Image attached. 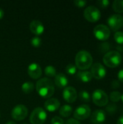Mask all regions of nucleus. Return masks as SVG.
Listing matches in <instances>:
<instances>
[{
  "label": "nucleus",
  "mask_w": 123,
  "mask_h": 124,
  "mask_svg": "<svg viewBox=\"0 0 123 124\" xmlns=\"http://www.w3.org/2000/svg\"><path fill=\"white\" fill-rule=\"evenodd\" d=\"M28 73L29 76L32 78L33 79H38L41 76L42 70H41V66L38 63L33 62L28 65Z\"/></svg>",
  "instance_id": "obj_13"
},
{
  "label": "nucleus",
  "mask_w": 123,
  "mask_h": 124,
  "mask_svg": "<svg viewBox=\"0 0 123 124\" xmlns=\"http://www.w3.org/2000/svg\"><path fill=\"white\" fill-rule=\"evenodd\" d=\"M87 1H84V0H75L74 1V4L76 7H83L86 6Z\"/></svg>",
  "instance_id": "obj_31"
},
{
  "label": "nucleus",
  "mask_w": 123,
  "mask_h": 124,
  "mask_svg": "<svg viewBox=\"0 0 123 124\" xmlns=\"http://www.w3.org/2000/svg\"><path fill=\"white\" fill-rule=\"evenodd\" d=\"M6 124H16V123L14 122V121H8Z\"/></svg>",
  "instance_id": "obj_37"
},
{
  "label": "nucleus",
  "mask_w": 123,
  "mask_h": 124,
  "mask_svg": "<svg viewBox=\"0 0 123 124\" xmlns=\"http://www.w3.org/2000/svg\"><path fill=\"white\" fill-rule=\"evenodd\" d=\"M84 17L91 23L97 22L101 17L100 10L95 6H88L86 7L83 12Z\"/></svg>",
  "instance_id": "obj_6"
},
{
  "label": "nucleus",
  "mask_w": 123,
  "mask_h": 124,
  "mask_svg": "<svg viewBox=\"0 0 123 124\" xmlns=\"http://www.w3.org/2000/svg\"><path fill=\"white\" fill-rule=\"evenodd\" d=\"M47 118L46 112L41 108H35L30 116L31 124H43Z\"/></svg>",
  "instance_id": "obj_4"
},
{
  "label": "nucleus",
  "mask_w": 123,
  "mask_h": 124,
  "mask_svg": "<svg viewBox=\"0 0 123 124\" xmlns=\"http://www.w3.org/2000/svg\"><path fill=\"white\" fill-rule=\"evenodd\" d=\"M30 43H31V44H32L33 46L38 48V47H39L41 45L42 41H41V39L38 36H35V37H33L31 39Z\"/></svg>",
  "instance_id": "obj_27"
},
{
  "label": "nucleus",
  "mask_w": 123,
  "mask_h": 124,
  "mask_svg": "<svg viewBox=\"0 0 123 124\" xmlns=\"http://www.w3.org/2000/svg\"><path fill=\"white\" fill-rule=\"evenodd\" d=\"M72 112V108L69 105H65L62 106L59 109V114L61 116L67 118L69 117Z\"/></svg>",
  "instance_id": "obj_19"
},
{
  "label": "nucleus",
  "mask_w": 123,
  "mask_h": 124,
  "mask_svg": "<svg viewBox=\"0 0 123 124\" xmlns=\"http://www.w3.org/2000/svg\"><path fill=\"white\" fill-rule=\"evenodd\" d=\"M75 62L77 68L81 70H85L91 68L93 65V58L88 51L81 50L77 53Z\"/></svg>",
  "instance_id": "obj_2"
},
{
  "label": "nucleus",
  "mask_w": 123,
  "mask_h": 124,
  "mask_svg": "<svg viewBox=\"0 0 123 124\" xmlns=\"http://www.w3.org/2000/svg\"><path fill=\"white\" fill-rule=\"evenodd\" d=\"M106 110H107V111L109 113L112 114V113H114L116 112V110H117V106H116V105H115V104H109V105H108V106L107 107Z\"/></svg>",
  "instance_id": "obj_28"
},
{
  "label": "nucleus",
  "mask_w": 123,
  "mask_h": 124,
  "mask_svg": "<svg viewBox=\"0 0 123 124\" xmlns=\"http://www.w3.org/2000/svg\"><path fill=\"white\" fill-rule=\"evenodd\" d=\"M44 72H45V75L47 76V77H55L56 75H57V70H56V68L51 65H48L45 68V70H44Z\"/></svg>",
  "instance_id": "obj_22"
},
{
  "label": "nucleus",
  "mask_w": 123,
  "mask_h": 124,
  "mask_svg": "<svg viewBox=\"0 0 123 124\" xmlns=\"http://www.w3.org/2000/svg\"><path fill=\"white\" fill-rule=\"evenodd\" d=\"M28 109L23 105H16L12 110L11 116L15 121H22L28 116Z\"/></svg>",
  "instance_id": "obj_9"
},
{
  "label": "nucleus",
  "mask_w": 123,
  "mask_h": 124,
  "mask_svg": "<svg viewBox=\"0 0 123 124\" xmlns=\"http://www.w3.org/2000/svg\"><path fill=\"white\" fill-rule=\"evenodd\" d=\"M54 86L51 80L48 78H43L36 83V91L39 96L43 98H50L54 93Z\"/></svg>",
  "instance_id": "obj_1"
},
{
  "label": "nucleus",
  "mask_w": 123,
  "mask_h": 124,
  "mask_svg": "<svg viewBox=\"0 0 123 124\" xmlns=\"http://www.w3.org/2000/svg\"><path fill=\"white\" fill-rule=\"evenodd\" d=\"M62 96L66 102L68 103H72L77 99V91L72 86H67L63 90Z\"/></svg>",
  "instance_id": "obj_12"
},
{
  "label": "nucleus",
  "mask_w": 123,
  "mask_h": 124,
  "mask_svg": "<svg viewBox=\"0 0 123 124\" xmlns=\"http://www.w3.org/2000/svg\"><path fill=\"white\" fill-rule=\"evenodd\" d=\"M79 97L80 100L85 102H88L91 100V96L89 93L86 91H81L79 93Z\"/></svg>",
  "instance_id": "obj_24"
},
{
  "label": "nucleus",
  "mask_w": 123,
  "mask_h": 124,
  "mask_svg": "<svg viewBox=\"0 0 123 124\" xmlns=\"http://www.w3.org/2000/svg\"><path fill=\"white\" fill-rule=\"evenodd\" d=\"M103 61L104 63L109 68H117L121 63L122 56L118 51H109L104 54Z\"/></svg>",
  "instance_id": "obj_3"
},
{
  "label": "nucleus",
  "mask_w": 123,
  "mask_h": 124,
  "mask_svg": "<svg viewBox=\"0 0 123 124\" xmlns=\"http://www.w3.org/2000/svg\"><path fill=\"white\" fill-rule=\"evenodd\" d=\"M107 23L113 31H117L123 26V17L119 14L111 15L107 19Z\"/></svg>",
  "instance_id": "obj_10"
},
{
  "label": "nucleus",
  "mask_w": 123,
  "mask_h": 124,
  "mask_svg": "<svg viewBox=\"0 0 123 124\" xmlns=\"http://www.w3.org/2000/svg\"><path fill=\"white\" fill-rule=\"evenodd\" d=\"M96 4L101 8H107L109 4V1L108 0H99L97 1Z\"/></svg>",
  "instance_id": "obj_29"
},
{
  "label": "nucleus",
  "mask_w": 123,
  "mask_h": 124,
  "mask_svg": "<svg viewBox=\"0 0 123 124\" xmlns=\"http://www.w3.org/2000/svg\"><path fill=\"white\" fill-rule=\"evenodd\" d=\"M78 78L83 83H88L92 79V75L91 72L87 70H80L78 73Z\"/></svg>",
  "instance_id": "obj_18"
},
{
  "label": "nucleus",
  "mask_w": 123,
  "mask_h": 124,
  "mask_svg": "<svg viewBox=\"0 0 123 124\" xmlns=\"http://www.w3.org/2000/svg\"><path fill=\"white\" fill-rule=\"evenodd\" d=\"M60 106V102L57 99L55 98H50L48 99L45 103H44V107L46 110L49 112H55L57 111Z\"/></svg>",
  "instance_id": "obj_16"
},
{
  "label": "nucleus",
  "mask_w": 123,
  "mask_h": 124,
  "mask_svg": "<svg viewBox=\"0 0 123 124\" xmlns=\"http://www.w3.org/2000/svg\"><path fill=\"white\" fill-rule=\"evenodd\" d=\"M122 97V94H120V92H117V91H115L110 93V96L109 98L111 100L112 102H117L121 100Z\"/></svg>",
  "instance_id": "obj_23"
},
{
  "label": "nucleus",
  "mask_w": 123,
  "mask_h": 124,
  "mask_svg": "<svg viewBox=\"0 0 123 124\" xmlns=\"http://www.w3.org/2000/svg\"><path fill=\"white\" fill-rule=\"evenodd\" d=\"M91 73L92 75V77L96 79L100 80L105 77L107 74V70L102 64L96 62L91 65Z\"/></svg>",
  "instance_id": "obj_11"
},
{
  "label": "nucleus",
  "mask_w": 123,
  "mask_h": 124,
  "mask_svg": "<svg viewBox=\"0 0 123 124\" xmlns=\"http://www.w3.org/2000/svg\"><path fill=\"white\" fill-rule=\"evenodd\" d=\"M114 39L118 44H123V32L117 31L114 35Z\"/></svg>",
  "instance_id": "obj_25"
},
{
  "label": "nucleus",
  "mask_w": 123,
  "mask_h": 124,
  "mask_svg": "<svg viewBox=\"0 0 123 124\" xmlns=\"http://www.w3.org/2000/svg\"><path fill=\"white\" fill-rule=\"evenodd\" d=\"M117 124H123V115L118 118Z\"/></svg>",
  "instance_id": "obj_35"
},
{
  "label": "nucleus",
  "mask_w": 123,
  "mask_h": 124,
  "mask_svg": "<svg viewBox=\"0 0 123 124\" xmlns=\"http://www.w3.org/2000/svg\"><path fill=\"white\" fill-rule=\"evenodd\" d=\"M110 30L105 25H97L94 29V36L100 41H106L110 36Z\"/></svg>",
  "instance_id": "obj_7"
},
{
  "label": "nucleus",
  "mask_w": 123,
  "mask_h": 124,
  "mask_svg": "<svg viewBox=\"0 0 123 124\" xmlns=\"http://www.w3.org/2000/svg\"><path fill=\"white\" fill-rule=\"evenodd\" d=\"M117 78H118V81H119L120 82L123 83V68L118 72Z\"/></svg>",
  "instance_id": "obj_34"
},
{
  "label": "nucleus",
  "mask_w": 123,
  "mask_h": 124,
  "mask_svg": "<svg viewBox=\"0 0 123 124\" xmlns=\"http://www.w3.org/2000/svg\"><path fill=\"white\" fill-rule=\"evenodd\" d=\"M54 82L58 88L62 89L67 87V85L68 84V78H67L66 76H65V74L59 73L56 75Z\"/></svg>",
  "instance_id": "obj_17"
},
{
  "label": "nucleus",
  "mask_w": 123,
  "mask_h": 124,
  "mask_svg": "<svg viewBox=\"0 0 123 124\" xmlns=\"http://www.w3.org/2000/svg\"><path fill=\"white\" fill-rule=\"evenodd\" d=\"M65 124H80V123L75 118H70L66 121Z\"/></svg>",
  "instance_id": "obj_33"
},
{
  "label": "nucleus",
  "mask_w": 123,
  "mask_h": 124,
  "mask_svg": "<svg viewBox=\"0 0 123 124\" xmlns=\"http://www.w3.org/2000/svg\"><path fill=\"white\" fill-rule=\"evenodd\" d=\"M30 30L36 36L41 35L44 31V26L39 20H33L30 23Z\"/></svg>",
  "instance_id": "obj_15"
},
{
  "label": "nucleus",
  "mask_w": 123,
  "mask_h": 124,
  "mask_svg": "<svg viewBox=\"0 0 123 124\" xmlns=\"http://www.w3.org/2000/svg\"><path fill=\"white\" fill-rule=\"evenodd\" d=\"M121 100H123V94H122V97H121Z\"/></svg>",
  "instance_id": "obj_38"
},
{
  "label": "nucleus",
  "mask_w": 123,
  "mask_h": 124,
  "mask_svg": "<svg viewBox=\"0 0 123 124\" xmlns=\"http://www.w3.org/2000/svg\"></svg>",
  "instance_id": "obj_39"
},
{
  "label": "nucleus",
  "mask_w": 123,
  "mask_h": 124,
  "mask_svg": "<svg viewBox=\"0 0 123 124\" xmlns=\"http://www.w3.org/2000/svg\"><path fill=\"white\" fill-rule=\"evenodd\" d=\"M112 9L117 13H123V1L115 0L112 3Z\"/></svg>",
  "instance_id": "obj_21"
},
{
  "label": "nucleus",
  "mask_w": 123,
  "mask_h": 124,
  "mask_svg": "<svg viewBox=\"0 0 123 124\" xmlns=\"http://www.w3.org/2000/svg\"><path fill=\"white\" fill-rule=\"evenodd\" d=\"M51 124H65V122H64L63 119L61 118L60 117L55 116L51 119Z\"/></svg>",
  "instance_id": "obj_30"
},
{
  "label": "nucleus",
  "mask_w": 123,
  "mask_h": 124,
  "mask_svg": "<svg viewBox=\"0 0 123 124\" xmlns=\"http://www.w3.org/2000/svg\"><path fill=\"white\" fill-rule=\"evenodd\" d=\"M4 11H3V9L0 8V20L3 18V17H4Z\"/></svg>",
  "instance_id": "obj_36"
},
{
  "label": "nucleus",
  "mask_w": 123,
  "mask_h": 124,
  "mask_svg": "<svg viewBox=\"0 0 123 124\" xmlns=\"http://www.w3.org/2000/svg\"><path fill=\"white\" fill-rule=\"evenodd\" d=\"M94 103L99 107H104L108 105L109 98L107 93L101 89H96L92 94Z\"/></svg>",
  "instance_id": "obj_5"
},
{
  "label": "nucleus",
  "mask_w": 123,
  "mask_h": 124,
  "mask_svg": "<svg viewBox=\"0 0 123 124\" xmlns=\"http://www.w3.org/2000/svg\"><path fill=\"white\" fill-rule=\"evenodd\" d=\"M65 70H66V72L69 75H74V74H75V73L77 71V68H76L75 65L70 63V64L67 65Z\"/></svg>",
  "instance_id": "obj_26"
},
{
  "label": "nucleus",
  "mask_w": 123,
  "mask_h": 124,
  "mask_svg": "<svg viewBox=\"0 0 123 124\" xmlns=\"http://www.w3.org/2000/svg\"></svg>",
  "instance_id": "obj_40"
},
{
  "label": "nucleus",
  "mask_w": 123,
  "mask_h": 124,
  "mask_svg": "<svg viewBox=\"0 0 123 124\" xmlns=\"http://www.w3.org/2000/svg\"><path fill=\"white\" fill-rule=\"evenodd\" d=\"M33 89H34V84L32 82L27 81L22 84V91L23 93L26 94H30L33 91Z\"/></svg>",
  "instance_id": "obj_20"
},
{
  "label": "nucleus",
  "mask_w": 123,
  "mask_h": 124,
  "mask_svg": "<svg viewBox=\"0 0 123 124\" xmlns=\"http://www.w3.org/2000/svg\"><path fill=\"white\" fill-rule=\"evenodd\" d=\"M91 108L87 105H81L74 111V118L78 121L86 120L91 116Z\"/></svg>",
  "instance_id": "obj_8"
},
{
  "label": "nucleus",
  "mask_w": 123,
  "mask_h": 124,
  "mask_svg": "<svg viewBox=\"0 0 123 124\" xmlns=\"http://www.w3.org/2000/svg\"><path fill=\"white\" fill-rule=\"evenodd\" d=\"M112 88L113 89H118L120 86V82L118 80H114L112 82Z\"/></svg>",
  "instance_id": "obj_32"
},
{
  "label": "nucleus",
  "mask_w": 123,
  "mask_h": 124,
  "mask_svg": "<svg viewBox=\"0 0 123 124\" xmlns=\"http://www.w3.org/2000/svg\"><path fill=\"white\" fill-rule=\"evenodd\" d=\"M106 120V113L103 110H95L91 116V121L94 124H101L104 122Z\"/></svg>",
  "instance_id": "obj_14"
}]
</instances>
